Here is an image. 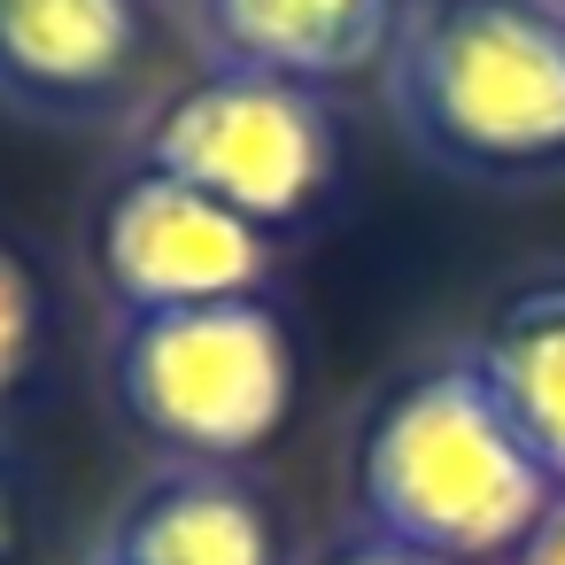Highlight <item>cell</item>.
Returning a JSON list of instances; mask_svg holds the SVG:
<instances>
[{
	"instance_id": "obj_1",
	"label": "cell",
	"mask_w": 565,
	"mask_h": 565,
	"mask_svg": "<svg viewBox=\"0 0 565 565\" xmlns=\"http://www.w3.org/2000/svg\"><path fill=\"white\" fill-rule=\"evenodd\" d=\"M356 503L364 526L426 550L441 565L519 557V542L557 503V480L534 465L503 403L488 395L480 364L457 349L411 372L356 441Z\"/></svg>"
},
{
	"instance_id": "obj_2",
	"label": "cell",
	"mask_w": 565,
	"mask_h": 565,
	"mask_svg": "<svg viewBox=\"0 0 565 565\" xmlns=\"http://www.w3.org/2000/svg\"><path fill=\"white\" fill-rule=\"evenodd\" d=\"M403 140L465 179L565 163V9L557 0H403L387 40Z\"/></svg>"
},
{
	"instance_id": "obj_3",
	"label": "cell",
	"mask_w": 565,
	"mask_h": 565,
	"mask_svg": "<svg viewBox=\"0 0 565 565\" xmlns=\"http://www.w3.org/2000/svg\"><path fill=\"white\" fill-rule=\"evenodd\" d=\"M117 395H125V418L156 449L225 472V465L256 457L295 411L287 318L264 295L125 318Z\"/></svg>"
},
{
	"instance_id": "obj_4",
	"label": "cell",
	"mask_w": 565,
	"mask_h": 565,
	"mask_svg": "<svg viewBox=\"0 0 565 565\" xmlns=\"http://www.w3.org/2000/svg\"><path fill=\"white\" fill-rule=\"evenodd\" d=\"M140 163L217 194L225 210H241L264 233H287L326 202V186L341 171V132H333V109L318 86L210 63L194 86H179L148 117Z\"/></svg>"
},
{
	"instance_id": "obj_5",
	"label": "cell",
	"mask_w": 565,
	"mask_h": 565,
	"mask_svg": "<svg viewBox=\"0 0 565 565\" xmlns=\"http://www.w3.org/2000/svg\"><path fill=\"white\" fill-rule=\"evenodd\" d=\"M94 264L125 318L241 302V295H264V279H271V233L248 225L241 210H225L217 194H202L156 163H132L102 202Z\"/></svg>"
},
{
	"instance_id": "obj_6",
	"label": "cell",
	"mask_w": 565,
	"mask_h": 565,
	"mask_svg": "<svg viewBox=\"0 0 565 565\" xmlns=\"http://www.w3.org/2000/svg\"><path fill=\"white\" fill-rule=\"evenodd\" d=\"M148 63L140 0H0V102L24 117H102Z\"/></svg>"
},
{
	"instance_id": "obj_7",
	"label": "cell",
	"mask_w": 565,
	"mask_h": 565,
	"mask_svg": "<svg viewBox=\"0 0 565 565\" xmlns=\"http://www.w3.org/2000/svg\"><path fill=\"white\" fill-rule=\"evenodd\" d=\"M403 0H186V24L217 71H271L333 86L387 63Z\"/></svg>"
},
{
	"instance_id": "obj_8",
	"label": "cell",
	"mask_w": 565,
	"mask_h": 565,
	"mask_svg": "<svg viewBox=\"0 0 565 565\" xmlns=\"http://www.w3.org/2000/svg\"><path fill=\"white\" fill-rule=\"evenodd\" d=\"M102 565H279V526L248 480L217 465H179L125 503Z\"/></svg>"
},
{
	"instance_id": "obj_9",
	"label": "cell",
	"mask_w": 565,
	"mask_h": 565,
	"mask_svg": "<svg viewBox=\"0 0 565 565\" xmlns=\"http://www.w3.org/2000/svg\"><path fill=\"white\" fill-rule=\"evenodd\" d=\"M465 356L480 364L488 395L503 403L534 465L565 488V279L519 287Z\"/></svg>"
},
{
	"instance_id": "obj_10",
	"label": "cell",
	"mask_w": 565,
	"mask_h": 565,
	"mask_svg": "<svg viewBox=\"0 0 565 565\" xmlns=\"http://www.w3.org/2000/svg\"><path fill=\"white\" fill-rule=\"evenodd\" d=\"M40 356V287L24 271V256L0 241V395H9Z\"/></svg>"
},
{
	"instance_id": "obj_11",
	"label": "cell",
	"mask_w": 565,
	"mask_h": 565,
	"mask_svg": "<svg viewBox=\"0 0 565 565\" xmlns=\"http://www.w3.org/2000/svg\"><path fill=\"white\" fill-rule=\"evenodd\" d=\"M511 565H565V488H557V503L542 511V526L519 542V557Z\"/></svg>"
},
{
	"instance_id": "obj_12",
	"label": "cell",
	"mask_w": 565,
	"mask_h": 565,
	"mask_svg": "<svg viewBox=\"0 0 565 565\" xmlns=\"http://www.w3.org/2000/svg\"><path fill=\"white\" fill-rule=\"evenodd\" d=\"M326 565H441V557H426V550H403V542H387V534H364V542L333 550Z\"/></svg>"
},
{
	"instance_id": "obj_13",
	"label": "cell",
	"mask_w": 565,
	"mask_h": 565,
	"mask_svg": "<svg viewBox=\"0 0 565 565\" xmlns=\"http://www.w3.org/2000/svg\"><path fill=\"white\" fill-rule=\"evenodd\" d=\"M24 550V495H17V472L0 465V565H17Z\"/></svg>"
},
{
	"instance_id": "obj_14",
	"label": "cell",
	"mask_w": 565,
	"mask_h": 565,
	"mask_svg": "<svg viewBox=\"0 0 565 565\" xmlns=\"http://www.w3.org/2000/svg\"><path fill=\"white\" fill-rule=\"evenodd\" d=\"M557 9H565V0H557Z\"/></svg>"
},
{
	"instance_id": "obj_15",
	"label": "cell",
	"mask_w": 565,
	"mask_h": 565,
	"mask_svg": "<svg viewBox=\"0 0 565 565\" xmlns=\"http://www.w3.org/2000/svg\"><path fill=\"white\" fill-rule=\"evenodd\" d=\"M94 565H102V557H94Z\"/></svg>"
}]
</instances>
